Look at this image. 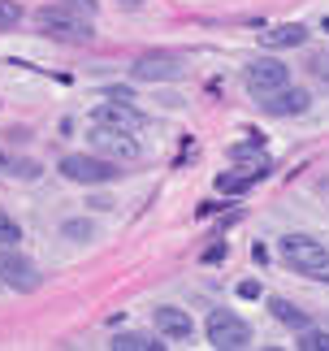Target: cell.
<instances>
[{"mask_svg":"<svg viewBox=\"0 0 329 351\" xmlns=\"http://www.w3.org/2000/svg\"><path fill=\"white\" fill-rule=\"evenodd\" d=\"M61 5H70L74 13H82V18H95V9H100L95 0H61Z\"/></svg>","mask_w":329,"mask_h":351,"instance_id":"7402d4cb","label":"cell"},{"mask_svg":"<svg viewBox=\"0 0 329 351\" xmlns=\"http://www.w3.org/2000/svg\"><path fill=\"white\" fill-rule=\"evenodd\" d=\"M204 334H208V343L217 351H239L252 343V326L239 317V313H230V308H217V313H208V326H204Z\"/></svg>","mask_w":329,"mask_h":351,"instance_id":"3957f363","label":"cell"},{"mask_svg":"<svg viewBox=\"0 0 329 351\" xmlns=\"http://www.w3.org/2000/svg\"><path fill=\"white\" fill-rule=\"evenodd\" d=\"M260 104H265V113H273V117H295V113H308V104H312V96L304 87H278V91H269V96H260Z\"/></svg>","mask_w":329,"mask_h":351,"instance_id":"9c48e42d","label":"cell"},{"mask_svg":"<svg viewBox=\"0 0 329 351\" xmlns=\"http://www.w3.org/2000/svg\"><path fill=\"white\" fill-rule=\"evenodd\" d=\"M286 83H291V70H286L282 61H273V57H260V61H252L243 70V87L252 91V96H269V91H278Z\"/></svg>","mask_w":329,"mask_h":351,"instance_id":"5b68a950","label":"cell"},{"mask_svg":"<svg viewBox=\"0 0 329 351\" xmlns=\"http://www.w3.org/2000/svg\"><path fill=\"white\" fill-rule=\"evenodd\" d=\"M91 126H108V130H143L147 126V117L139 113V109H134V104L130 100H113V96H108L104 104H100V109H91Z\"/></svg>","mask_w":329,"mask_h":351,"instance_id":"8992f818","label":"cell"},{"mask_svg":"<svg viewBox=\"0 0 329 351\" xmlns=\"http://www.w3.org/2000/svg\"><path fill=\"white\" fill-rule=\"evenodd\" d=\"M0 278H5V287H13V291H35L39 287V269L26 261V256H18V252H9V256H0Z\"/></svg>","mask_w":329,"mask_h":351,"instance_id":"30bf717a","label":"cell"},{"mask_svg":"<svg viewBox=\"0 0 329 351\" xmlns=\"http://www.w3.org/2000/svg\"><path fill=\"white\" fill-rule=\"evenodd\" d=\"M117 5H126V9H139V5H143V0H117Z\"/></svg>","mask_w":329,"mask_h":351,"instance_id":"484cf974","label":"cell"},{"mask_svg":"<svg viewBox=\"0 0 329 351\" xmlns=\"http://www.w3.org/2000/svg\"><path fill=\"white\" fill-rule=\"evenodd\" d=\"M299 351H329V334H325V330H304Z\"/></svg>","mask_w":329,"mask_h":351,"instance_id":"44dd1931","label":"cell"},{"mask_svg":"<svg viewBox=\"0 0 329 351\" xmlns=\"http://www.w3.org/2000/svg\"><path fill=\"white\" fill-rule=\"evenodd\" d=\"M304 39H308V26H299V22H282V26L260 31V44L265 48H299Z\"/></svg>","mask_w":329,"mask_h":351,"instance_id":"4fadbf2b","label":"cell"},{"mask_svg":"<svg viewBox=\"0 0 329 351\" xmlns=\"http://www.w3.org/2000/svg\"><path fill=\"white\" fill-rule=\"evenodd\" d=\"M312 70H317V74L325 78V83H329V52H325V57H317V61H312Z\"/></svg>","mask_w":329,"mask_h":351,"instance_id":"603a6c76","label":"cell"},{"mask_svg":"<svg viewBox=\"0 0 329 351\" xmlns=\"http://www.w3.org/2000/svg\"><path fill=\"white\" fill-rule=\"evenodd\" d=\"M239 295H243V300H256V295H260V282H243Z\"/></svg>","mask_w":329,"mask_h":351,"instance_id":"cb8c5ba5","label":"cell"},{"mask_svg":"<svg viewBox=\"0 0 329 351\" xmlns=\"http://www.w3.org/2000/svg\"><path fill=\"white\" fill-rule=\"evenodd\" d=\"M269 308H273V317L282 321V326H295V330H308V317L299 313V308L291 304V300H269Z\"/></svg>","mask_w":329,"mask_h":351,"instance_id":"9a60e30c","label":"cell"},{"mask_svg":"<svg viewBox=\"0 0 329 351\" xmlns=\"http://www.w3.org/2000/svg\"><path fill=\"white\" fill-rule=\"evenodd\" d=\"M252 156H265L260 134H256V139H247V143H234V147H230V160H252Z\"/></svg>","mask_w":329,"mask_h":351,"instance_id":"ac0fdd59","label":"cell"},{"mask_svg":"<svg viewBox=\"0 0 329 351\" xmlns=\"http://www.w3.org/2000/svg\"><path fill=\"white\" fill-rule=\"evenodd\" d=\"M61 234L70 239V243H87V239H95L91 221H65V226H61Z\"/></svg>","mask_w":329,"mask_h":351,"instance_id":"ffe728a7","label":"cell"},{"mask_svg":"<svg viewBox=\"0 0 329 351\" xmlns=\"http://www.w3.org/2000/svg\"><path fill=\"white\" fill-rule=\"evenodd\" d=\"M0 173H5V178H39V165L35 160H22V156H13L9 147H0Z\"/></svg>","mask_w":329,"mask_h":351,"instance_id":"5bb4252c","label":"cell"},{"mask_svg":"<svg viewBox=\"0 0 329 351\" xmlns=\"http://www.w3.org/2000/svg\"><path fill=\"white\" fill-rule=\"evenodd\" d=\"M265 173H269V160H256L247 173H217V191H221V195H239V191H247V186H256Z\"/></svg>","mask_w":329,"mask_h":351,"instance_id":"7c38bea8","label":"cell"},{"mask_svg":"<svg viewBox=\"0 0 329 351\" xmlns=\"http://www.w3.org/2000/svg\"><path fill=\"white\" fill-rule=\"evenodd\" d=\"M108 347L113 351H160L164 343H152V339H143V334H117Z\"/></svg>","mask_w":329,"mask_h":351,"instance_id":"2e32d148","label":"cell"},{"mask_svg":"<svg viewBox=\"0 0 329 351\" xmlns=\"http://www.w3.org/2000/svg\"><path fill=\"white\" fill-rule=\"evenodd\" d=\"M325 278H329V274H325Z\"/></svg>","mask_w":329,"mask_h":351,"instance_id":"4316f807","label":"cell"},{"mask_svg":"<svg viewBox=\"0 0 329 351\" xmlns=\"http://www.w3.org/2000/svg\"><path fill=\"white\" fill-rule=\"evenodd\" d=\"M18 239H22V226L13 221L5 208H0V243H5V247H13V243H18Z\"/></svg>","mask_w":329,"mask_h":351,"instance_id":"d6986e66","label":"cell"},{"mask_svg":"<svg viewBox=\"0 0 329 351\" xmlns=\"http://www.w3.org/2000/svg\"><path fill=\"white\" fill-rule=\"evenodd\" d=\"M61 173L70 182H87V186H95V182H113L117 178V165L108 156H87V152H70V156H61Z\"/></svg>","mask_w":329,"mask_h":351,"instance_id":"277c9868","label":"cell"},{"mask_svg":"<svg viewBox=\"0 0 329 351\" xmlns=\"http://www.w3.org/2000/svg\"><path fill=\"white\" fill-rule=\"evenodd\" d=\"M95 152H104L108 160H139V143H134L130 130H108V126H95L91 134Z\"/></svg>","mask_w":329,"mask_h":351,"instance_id":"ba28073f","label":"cell"},{"mask_svg":"<svg viewBox=\"0 0 329 351\" xmlns=\"http://www.w3.org/2000/svg\"><path fill=\"white\" fill-rule=\"evenodd\" d=\"M152 326H156V334H164V339H173V343H186L191 334H195V321H191V313H182V308H156Z\"/></svg>","mask_w":329,"mask_h":351,"instance_id":"8fae6325","label":"cell"},{"mask_svg":"<svg viewBox=\"0 0 329 351\" xmlns=\"http://www.w3.org/2000/svg\"><path fill=\"white\" fill-rule=\"evenodd\" d=\"M230 247H226V243H217V247H208V252H204V261H221V256H226Z\"/></svg>","mask_w":329,"mask_h":351,"instance_id":"d4e9b609","label":"cell"},{"mask_svg":"<svg viewBox=\"0 0 329 351\" xmlns=\"http://www.w3.org/2000/svg\"><path fill=\"white\" fill-rule=\"evenodd\" d=\"M18 22H22V5H18V0H0V35L13 31Z\"/></svg>","mask_w":329,"mask_h":351,"instance_id":"e0dca14e","label":"cell"},{"mask_svg":"<svg viewBox=\"0 0 329 351\" xmlns=\"http://www.w3.org/2000/svg\"><path fill=\"white\" fill-rule=\"evenodd\" d=\"M35 26L52 39H65V44H87L91 39V18L74 13L70 5H44L35 13Z\"/></svg>","mask_w":329,"mask_h":351,"instance_id":"6da1fadb","label":"cell"},{"mask_svg":"<svg viewBox=\"0 0 329 351\" xmlns=\"http://www.w3.org/2000/svg\"><path fill=\"white\" fill-rule=\"evenodd\" d=\"M278 252L295 274H308V278H325L329 274V247L317 243V239H308V234H286Z\"/></svg>","mask_w":329,"mask_h":351,"instance_id":"7a4b0ae2","label":"cell"},{"mask_svg":"<svg viewBox=\"0 0 329 351\" xmlns=\"http://www.w3.org/2000/svg\"><path fill=\"white\" fill-rule=\"evenodd\" d=\"M130 74L139 78V83H173V78L186 74L182 57H173V52H147V57H139L130 65Z\"/></svg>","mask_w":329,"mask_h":351,"instance_id":"52a82bcc","label":"cell"}]
</instances>
